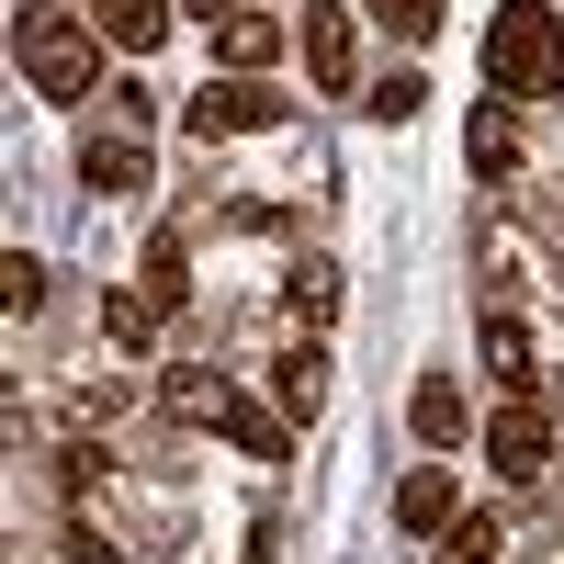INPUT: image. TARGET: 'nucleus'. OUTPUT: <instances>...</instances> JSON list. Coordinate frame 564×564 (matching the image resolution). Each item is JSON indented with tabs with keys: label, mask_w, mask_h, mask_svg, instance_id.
<instances>
[{
	"label": "nucleus",
	"mask_w": 564,
	"mask_h": 564,
	"mask_svg": "<svg viewBox=\"0 0 564 564\" xmlns=\"http://www.w3.org/2000/svg\"><path fill=\"white\" fill-rule=\"evenodd\" d=\"M417 102H430V90H417V79H406V68H395V79H384V90H372V124H406V113H417Z\"/></svg>",
	"instance_id": "nucleus-21"
},
{
	"label": "nucleus",
	"mask_w": 564,
	"mask_h": 564,
	"mask_svg": "<svg viewBox=\"0 0 564 564\" xmlns=\"http://www.w3.org/2000/svg\"><path fill=\"white\" fill-rule=\"evenodd\" d=\"M463 159H475L486 181H520V124H508V102H475V135H463Z\"/></svg>",
	"instance_id": "nucleus-10"
},
{
	"label": "nucleus",
	"mask_w": 564,
	"mask_h": 564,
	"mask_svg": "<svg viewBox=\"0 0 564 564\" xmlns=\"http://www.w3.org/2000/svg\"><path fill=\"white\" fill-rule=\"evenodd\" d=\"M135 294H148L159 316H181V305H193V260H181V226H159V238H148V282H135Z\"/></svg>",
	"instance_id": "nucleus-11"
},
{
	"label": "nucleus",
	"mask_w": 564,
	"mask_h": 564,
	"mask_svg": "<svg viewBox=\"0 0 564 564\" xmlns=\"http://www.w3.org/2000/svg\"><path fill=\"white\" fill-rule=\"evenodd\" d=\"M102 327H113V350L135 361V350L159 339V305H148V294H124V282H113V294H102Z\"/></svg>",
	"instance_id": "nucleus-16"
},
{
	"label": "nucleus",
	"mask_w": 564,
	"mask_h": 564,
	"mask_svg": "<svg viewBox=\"0 0 564 564\" xmlns=\"http://www.w3.org/2000/svg\"><path fill=\"white\" fill-rule=\"evenodd\" d=\"M305 68H316V90H350L361 45H350V12H339V0H305Z\"/></svg>",
	"instance_id": "nucleus-5"
},
{
	"label": "nucleus",
	"mask_w": 564,
	"mask_h": 564,
	"mask_svg": "<svg viewBox=\"0 0 564 564\" xmlns=\"http://www.w3.org/2000/svg\"><path fill=\"white\" fill-rule=\"evenodd\" d=\"M215 430H226V441H238L249 463H282V417H260V406H249L238 384H226V406H215Z\"/></svg>",
	"instance_id": "nucleus-14"
},
{
	"label": "nucleus",
	"mask_w": 564,
	"mask_h": 564,
	"mask_svg": "<svg viewBox=\"0 0 564 564\" xmlns=\"http://www.w3.org/2000/svg\"><path fill=\"white\" fill-rule=\"evenodd\" d=\"M271 384H282V406H294V417H316V406H327V361H316V339L282 350V361H271Z\"/></svg>",
	"instance_id": "nucleus-15"
},
{
	"label": "nucleus",
	"mask_w": 564,
	"mask_h": 564,
	"mask_svg": "<svg viewBox=\"0 0 564 564\" xmlns=\"http://www.w3.org/2000/svg\"><path fill=\"white\" fill-rule=\"evenodd\" d=\"M406 417H417V441H430V452H452L463 430H475V406H463V384H441V372H430V384L406 395Z\"/></svg>",
	"instance_id": "nucleus-9"
},
{
	"label": "nucleus",
	"mask_w": 564,
	"mask_h": 564,
	"mask_svg": "<svg viewBox=\"0 0 564 564\" xmlns=\"http://www.w3.org/2000/svg\"><path fill=\"white\" fill-rule=\"evenodd\" d=\"M486 372H497L508 395H531V384H542V350H531V327L508 316V305H486Z\"/></svg>",
	"instance_id": "nucleus-7"
},
{
	"label": "nucleus",
	"mask_w": 564,
	"mask_h": 564,
	"mask_svg": "<svg viewBox=\"0 0 564 564\" xmlns=\"http://www.w3.org/2000/svg\"><path fill=\"white\" fill-rule=\"evenodd\" d=\"M79 181H90V193H148V135H135V124L113 135V124H102V135L79 148Z\"/></svg>",
	"instance_id": "nucleus-6"
},
{
	"label": "nucleus",
	"mask_w": 564,
	"mask_h": 564,
	"mask_svg": "<svg viewBox=\"0 0 564 564\" xmlns=\"http://www.w3.org/2000/svg\"><path fill=\"white\" fill-rule=\"evenodd\" d=\"M282 305H294V327H327V305H339V282H327V271L305 260L294 282H282Z\"/></svg>",
	"instance_id": "nucleus-17"
},
{
	"label": "nucleus",
	"mask_w": 564,
	"mask_h": 564,
	"mask_svg": "<svg viewBox=\"0 0 564 564\" xmlns=\"http://www.w3.org/2000/svg\"><path fill=\"white\" fill-rule=\"evenodd\" d=\"M12 57H23V79L45 90V102H90V79H102V45H90L57 0H23L12 12Z\"/></svg>",
	"instance_id": "nucleus-2"
},
{
	"label": "nucleus",
	"mask_w": 564,
	"mask_h": 564,
	"mask_svg": "<svg viewBox=\"0 0 564 564\" xmlns=\"http://www.w3.org/2000/svg\"><path fill=\"white\" fill-rule=\"evenodd\" d=\"M90 23H102V34L124 45V57H148V45L170 34V12H159V0H90Z\"/></svg>",
	"instance_id": "nucleus-13"
},
{
	"label": "nucleus",
	"mask_w": 564,
	"mask_h": 564,
	"mask_svg": "<svg viewBox=\"0 0 564 564\" xmlns=\"http://www.w3.org/2000/svg\"><path fill=\"white\" fill-rule=\"evenodd\" d=\"M193 12H204V34H215V23H238V12H249V0H193Z\"/></svg>",
	"instance_id": "nucleus-22"
},
{
	"label": "nucleus",
	"mask_w": 564,
	"mask_h": 564,
	"mask_svg": "<svg viewBox=\"0 0 564 564\" xmlns=\"http://www.w3.org/2000/svg\"><path fill=\"white\" fill-rule=\"evenodd\" d=\"M508 542H497V520H452L441 531V564H497Z\"/></svg>",
	"instance_id": "nucleus-18"
},
{
	"label": "nucleus",
	"mask_w": 564,
	"mask_h": 564,
	"mask_svg": "<svg viewBox=\"0 0 564 564\" xmlns=\"http://www.w3.org/2000/svg\"><path fill=\"white\" fill-rule=\"evenodd\" d=\"M372 12H384L406 45H430V34H441V0H372Z\"/></svg>",
	"instance_id": "nucleus-20"
},
{
	"label": "nucleus",
	"mask_w": 564,
	"mask_h": 564,
	"mask_svg": "<svg viewBox=\"0 0 564 564\" xmlns=\"http://www.w3.org/2000/svg\"><path fill=\"white\" fill-rule=\"evenodd\" d=\"M463 520V497H452V475L441 463H417V475L395 486V531H452Z\"/></svg>",
	"instance_id": "nucleus-8"
},
{
	"label": "nucleus",
	"mask_w": 564,
	"mask_h": 564,
	"mask_svg": "<svg viewBox=\"0 0 564 564\" xmlns=\"http://www.w3.org/2000/svg\"><path fill=\"white\" fill-rule=\"evenodd\" d=\"M215 57L238 68V79H260V68L282 57V23H271V12H238V23H215Z\"/></svg>",
	"instance_id": "nucleus-12"
},
{
	"label": "nucleus",
	"mask_w": 564,
	"mask_h": 564,
	"mask_svg": "<svg viewBox=\"0 0 564 564\" xmlns=\"http://www.w3.org/2000/svg\"><path fill=\"white\" fill-rule=\"evenodd\" d=\"M0 294H12V316H34V305H45V271H34V249H12V260H0Z\"/></svg>",
	"instance_id": "nucleus-19"
},
{
	"label": "nucleus",
	"mask_w": 564,
	"mask_h": 564,
	"mask_svg": "<svg viewBox=\"0 0 564 564\" xmlns=\"http://www.w3.org/2000/svg\"><path fill=\"white\" fill-rule=\"evenodd\" d=\"M486 90L497 102H564V23L542 0H497L486 23Z\"/></svg>",
	"instance_id": "nucleus-1"
},
{
	"label": "nucleus",
	"mask_w": 564,
	"mask_h": 564,
	"mask_svg": "<svg viewBox=\"0 0 564 564\" xmlns=\"http://www.w3.org/2000/svg\"><path fill=\"white\" fill-rule=\"evenodd\" d=\"M181 124H193L204 148H226V135H271V124H282V102H271L260 79H204L193 102H181Z\"/></svg>",
	"instance_id": "nucleus-3"
},
{
	"label": "nucleus",
	"mask_w": 564,
	"mask_h": 564,
	"mask_svg": "<svg viewBox=\"0 0 564 564\" xmlns=\"http://www.w3.org/2000/svg\"><path fill=\"white\" fill-rule=\"evenodd\" d=\"M486 463H497L508 486H542V475H553V430H542L531 395H508V406L486 417Z\"/></svg>",
	"instance_id": "nucleus-4"
}]
</instances>
